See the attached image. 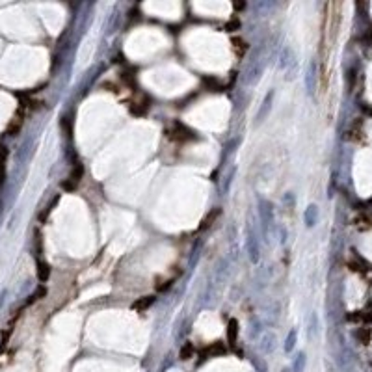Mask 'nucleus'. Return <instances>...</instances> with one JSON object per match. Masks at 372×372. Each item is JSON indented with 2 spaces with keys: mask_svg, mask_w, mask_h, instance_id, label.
<instances>
[{
  "mask_svg": "<svg viewBox=\"0 0 372 372\" xmlns=\"http://www.w3.org/2000/svg\"><path fill=\"white\" fill-rule=\"evenodd\" d=\"M169 134H171V140H175V142H190V140H194V133L190 130L188 127H184L183 123H173V127H171V130H169Z\"/></svg>",
  "mask_w": 372,
  "mask_h": 372,
  "instance_id": "obj_1",
  "label": "nucleus"
},
{
  "mask_svg": "<svg viewBox=\"0 0 372 372\" xmlns=\"http://www.w3.org/2000/svg\"><path fill=\"white\" fill-rule=\"evenodd\" d=\"M155 303V298L153 296H143V298H140L138 301H134L133 303V309L134 311H138V313H142V311H145L147 307H151Z\"/></svg>",
  "mask_w": 372,
  "mask_h": 372,
  "instance_id": "obj_2",
  "label": "nucleus"
},
{
  "mask_svg": "<svg viewBox=\"0 0 372 372\" xmlns=\"http://www.w3.org/2000/svg\"><path fill=\"white\" fill-rule=\"evenodd\" d=\"M236 335H238V322L229 320V326H227V341H229L231 346H235Z\"/></svg>",
  "mask_w": 372,
  "mask_h": 372,
  "instance_id": "obj_3",
  "label": "nucleus"
},
{
  "mask_svg": "<svg viewBox=\"0 0 372 372\" xmlns=\"http://www.w3.org/2000/svg\"><path fill=\"white\" fill-rule=\"evenodd\" d=\"M220 214H222V209H214L212 212H209V214H207V218L203 220L201 227H199V231H203V229H207V227H210V225H212L216 222V220H218Z\"/></svg>",
  "mask_w": 372,
  "mask_h": 372,
  "instance_id": "obj_4",
  "label": "nucleus"
},
{
  "mask_svg": "<svg viewBox=\"0 0 372 372\" xmlns=\"http://www.w3.org/2000/svg\"><path fill=\"white\" fill-rule=\"evenodd\" d=\"M37 277H39V281H49V277H51V266L47 265V262H37Z\"/></svg>",
  "mask_w": 372,
  "mask_h": 372,
  "instance_id": "obj_5",
  "label": "nucleus"
},
{
  "mask_svg": "<svg viewBox=\"0 0 372 372\" xmlns=\"http://www.w3.org/2000/svg\"><path fill=\"white\" fill-rule=\"evenodd\" d=\"M6 158H8V149L4 145H0V183L6 177Z\"/></svg>",
  "mask_w": 372,
  "mask_h": 372,
  "instance_id": "obj_6",
  "label": "nucleus"
},
{
  "mask_svg": "<svg viewBox=\"0 0 372 372\" xmlns=\"http://www.w3.org/2000/svg\"><path fill=\"white\" fill-rule=\"evenodd\" d=\"M84 177V166L82 164H75V168H73L71 175H69V179H71L73 183H80V179Z\"/></svg>",
  "mask_w": 372,
  "mask_h": 372,
  "instance_id": "obj_7",
  "label": "nucleus"
},
{
  "mask_svg": "<svg viewBox=\"0 0 372 372\" xmlns=\"http://www.w3.org/2000/svg\"><path fill=\"white\" fill-rule=\"evenodd\" d=\"M20 125H23V112L17 116L13 121H11V125L8 127V133H10V136H15L17 133L20 130Z\"/></svg>",
  "mask_w": 372,
  "mask_h": 372,
  "instance_id": "obj_8",
  "label": "nucleus"
},
{
  "mask_svg": "<svg viewBox=\"0 0 372 372\" xmlns=\"http://www.w3.org/2000/svg\"><path fill=\"white\" fill-rule=\"evenodd\" d=\"M224 350H225V348H224V344H222V342H214V344H210V346L205 350V354H212V356H214V354H222Z\"/></svg>",
  "mask_w": 372,
  "mask_h": 372,
  "instance_id": "obj_9",
  "label": "nucleus"
},
{
  "mask_svg": "<svg viewBox=\"0 0 372 372\" xmlns=\"http://www.w3.org/2000/svg\"><path fill=\"white\" fill-rule=\"evenodd\" d=\"M45 296H47V289H45V287H39V289H37V291L30 296L28 303H32V301H36V300H41V298H45Z\"/></svg>",
  "mask_w": 372,
  "mask_h": 372,
  "instance_id": "obj_10",
  "label": "nucleus"
},
{
  "mask_svg": "<svg viewBox=\"0 0 372 372\" xmlns=\"http://www.w3.org/2000/svg\"><path fill=\"white\" fill-rule=\"evenodd\" d=\"M75 186H77V183H73L71 179H65V181L61 183V188L67 190V192H71V190H75Z\"/></svg>",
  "mask_w": 372,
  "mask_h": 372,
  "instance_id": "obj_11",
  "label": "nucleus"
},
{
  "mask_svg": "<svg viewBox=\"0 0 372 372\" xmlns=\"http://www.w3.org/2000/svg\"><path fill=\"white\" fill-rule=\"evenodd\" d=\"M190 356H192V344H186V346L181 350V357H183V359H190Z\"/></svg>",
  "mask_w": 372,
  "mask_h": 372,
  "instance_id": "obj_12",
  "label": "nucleus"
}]
</instances>
